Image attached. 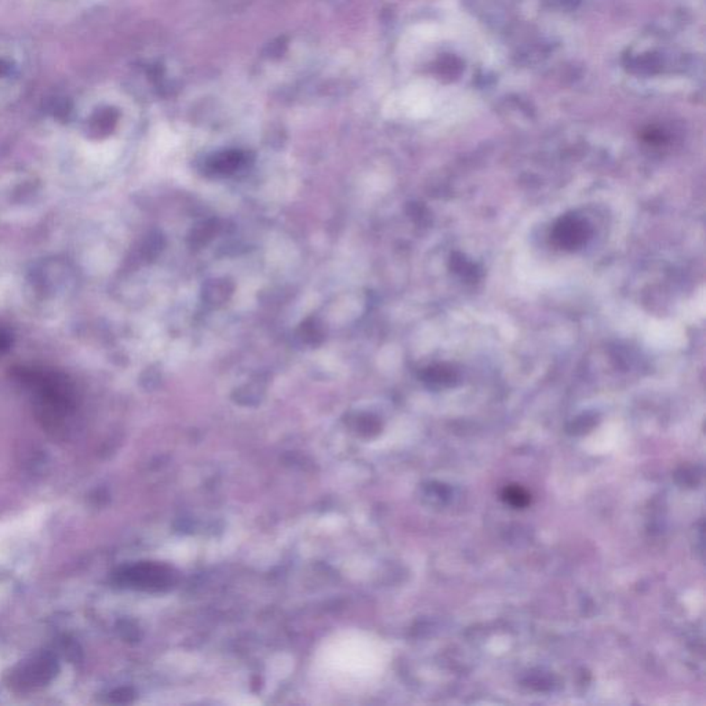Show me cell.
<instances>
[{"mask_svg":"<svg viewBox=\"0 0 706 706\" xmlns=\"http://www.w3.org/2000/svg\"><path fill=\"white\" fill-rule=\"evenodd\" d=\"M233 292H235V285L232 280L218 277V279L209 280L204 285L202 300L212 308H220L231 300Z\"/></svg>","mask_w":706,"mask_h":706,"instance_id":"cell-6","label":"cell"},{"mask_svg":"<svg viewBox=\"0 0 706 706\" xmlns=\"http://www.w3.org/2000/svg\"><path fill=\"white\" fill-rule=\"evenodd\" d=\"M298 337L303 344L309 347H318L326 339V330L319 319L308 318L301 323L298 329Z\"/></svg>","mask_w":706,"mask_h":706,"instance_id":"cell-8","label":"cell"},{"mask_svg":"<svg viewBox=\"0 0 706 706\" xmlns=\"http://www.w3.org/2000/svg\"><path fill=\"white\" fill-rule=\"evenodd\" d=\"M591 227L586 224L585 221L575 217V215H566V217L560 218L557 224L555 225L552 239L557 248L573 251L583 248L591 238Z\"/></svg>","mask_w":706,"mask_h":706,"instance_id":"cell-2","label":"cell"},{"mask_svg":"<svg viewBox=\"0 0 706 706\" xmlns=\"http://www.w3.org/2000/svg\"><path fill=\"white\" fill-rule=\"evenodd\" d=\"M262 389L257 384L241 386L235 392L236 402L241 404L258 403L261 401Z\"/></svg>","mask_w":706,"mask_h":706,"instance_id":"cell-11","label":"cell"},{"mask_svg":"<svg viewBox=\"0 0 706 706\" xmlns=\"http://www.w3.org/2000/svg\"><path fill=\"white\" fill-rule=\"evenodd\" d=\"M451 268L454 269V272L457 274L461 275L462 277H466V279H476V267H475L472 262H469L466 257L461 256V254H453L451 256Z\"/></svg>","mask_w":706,"mask_h":706,"instance_id":"cell-10","label":"cell"},{"mask_svg":"<svg viewBox=\"0 0 706 706\" xmlns=\"http://www.w3.org/2000/svg\"><path fill=\"white\" fill-rule=\"evenodd\" d=\"M10 342L12 339H10L9 334L5 333L4 330H0V353L9 349Z\"/></svg>","mask_w":706,"mask_h":706,"instance_id":"cell-13","label":"cell"},{"mask_svg":"<svg viewBox=\"0 0 706 706\" xmlns=\"http://www.w3.org/2000/svg\"><path fill=\"white\" fill-rule=\"evenodd\" d=\"M171 574L167 568L155 565H140L127 568L121 574L122 581L130 586L141 589H162L171 584Z\"/></svg>","mask_w":706,"mask_h":706,"instance_id":"cell-3","label":"cell"},{"mask_svg":"<svg viewBox=\"0 0 706 706\" xmlns=\"http://www.w3.org/2000/svg\"><path fill=\"white\" fill-rule=\"evenodd\" d=\"M245 165H248V153L241 150H224L207 159L206 170L213 176H232Z\"/></svg>","mask_w":706,"mask_h":706,"instance_id":"cell-4","label":"cell"},{"mask_svg":"<svg viewBox=\"0 0 706 706\" xmlns=\"http://www.w3.org/2000/svg\"><path fill=\"white\" fill-rule=\"evenodd\" d=\"M358 430L360 433H373L380 430V422L371 415H360L357 420Z\"/></svg>","mask_w":706,"mask_h":706,"instance_id":"cell-12","label":"cell"},{"mask_svg":"<svg viewBox=\"0 0 706 706\" xmlns=\"http://www.w3.org/2000/svg\"><path fill=\"white\" fill-rule=\"evenodd\" d=\"M218 231H220V224L217 220L202 221L199 224L192 228L188 235V246L194 250H201L206 248L210 241L215 238Z\"/></svg>","mask_w":706,"mask_h":706,"instance_id":"cell-7","label":"cell"},{"mask_svg":"<svg viewBox=\"0 0 706 706\" xmlns=\"http://www.w3.org/2000/svg\"><path fill=\"white\" fill-rule=\"evenodd\" d=\"M31 383L38 394L44 420L51 424L61 421L74 404L71 389L67 383L54 377L53 374H36Z\"/></svg>","mask_w":706,"mask_h":706,"instance_id":"cell-1","label":"cell"},{"mask_svg":"<svg viewBox=\"0 0 706 706\" xmlns=\"http://www.w3.org/2000/svg\"><path fill=\"white\" fill-rule=\"evenodd\" d=\"M456 377V374L451 368L446 367V366H435V367H430L427 371H425L424 378L428 381V383L432 384H448L451 383Z\"/></svg>","mask_w":706,"mask_h":706,"instance_id":"cell-9","label":"cell"},{"mask_svg":"<svg viewBox=\"0 0 706 706\" xmlns=\"http://www.w3.org/2000/svg\"><path fill=\"white\" fill-rule=\"evenodd\" d=\"M56 674V664L51 659L41 656L31 662L30 665L25 666L18 674V684L21 687H32L36 684L48 683Z\"/></svg>","mask_w":706,"mask_h":706,"instance_id":"cell-5","label":"cell"}]
</instances>
